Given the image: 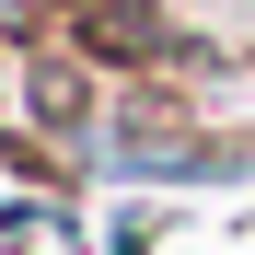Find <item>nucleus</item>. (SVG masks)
Wrapping results in <instances>:
<instances>
[{
  "label": "nucleus",
  "mask_w": 255,
  "mask_h": 255,
  "mask_svg": "<svg viewBox=\"0 0 255 255\" xmlns=\"http://www.w3.org/2000/svg\"><path fill=\"white\" fill-rule=\"evenodd\" d=\"M93 116V81H81V58H23V128H70Z\"/></svg>",
  "instance_id": "nucleus-2"
},
{
  "label": "nucleus",
  "mask_w": 255,
  "mask_h": 255,
  "mask_svg": "<svg viewBox=\"0 0 255 255\" xmlns=\"http://www.w3.org/2000/svg\"><path fill=\"white\" fill-rule=\"evenodd\" d=\"M93 174H116V186H221V174H255V151H221L197 128H151V105H139V116L93 128Z\"/></svg>",
  "instance_id": "nucleus-1"
},
{
  "label": "nucleus",
  "mask_w": 255,
  "mask_h": 255,
  "mask_svg": "<svg viewBox=\"0 0 255 255\" xmlns=\"http://www.w3.org/2000/svg\"><path fill=\"white\" fill-rule=\"evenodd\" d=\"M47 23V0H0V35H35Z\"/></svg>",
  "instance_id": "nucleus-3"
}]
</instances>
